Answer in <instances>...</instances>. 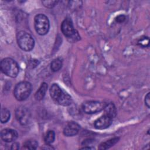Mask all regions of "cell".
Wrapping results in <instances>:
<instances>
[{
	"label": "cell",
	"mask_w": 150,
	"mask_h": 150,
	"mask_svg": "<svg viewBox=\"0 0 150 150\" xmlns=\"http://www.w3.org/2000/svg\"><path fill=\"white\" fill-rule=\"evenodd\" d=\"M50 94L53 100L61 105L68 106L71 103V96L63 91L57 84H53L50 87Z\"/></svg>",
	"instance_id": "obj_1"
},
{
	"label": "cell",
	"mask_w": 150,
	"mask_h": 150,
	"mask_svg": "<svg viewBox=\"0 0 150 150\" xmlns=\"http://www.w3.org/2000/svg\"><path fill=\"white\" fill-rule=\"evenodd\" d=\"M0 66L2 72L9 77H16L19 73V66L12 58L7 57L2 59Z\"/></svg>",
	"instance_id": "obj_2"
},
{
	"label": "cell",
	"mask_w": 150,
	"mask_h": 150,
	"mask_svg": "<svg viewBox=\"0 0 150 150\" xmlns=\"http://www.w3.org/2000/svg\"><path fill=\"white\" fill-rule=\"evenodd\" d=\"M32 91V85L28 81L18 83L13 90V95L18 101H23L29 97Z\"/></svg>",
	"instance_id": "obj_3"
},
{
	"label": "cell",
	"mask_w": 150,
	"mask_h": 150,
	"mask_svg": "<svg viewBox=\"0 0 150 150\" xmlns=\"http://www.w3.org/2000/svg\"><path fill=\"white\" fill-rule=\"evenodd\" d=\"M17 43L19 47L26 52L30 51L35 46V40L33 37L25 31H21L17 34Z\"/></svg>",
	"instance_id": "obj_4"
},
{
	"label": "cell",
	"mask_w": 150,
	"mask_h": 150,
	"mask_svg": "<svg viewBox=\"0 0 150 150\" xmlns=\"http://www.w3.org/2000/svg\"><path fill=\"white\" fill-rule=\"evenodd\" d=\"M35 29L36 32L40 35H45L47 33L50 23L48 18L43 14L37 15L34 19Z\"/></svg>",
	"instance_id": "obj_5"
},
{
	"label": "cell",
	"mask_w": 150,
	"mask_h": 150,
	"mask_svg": "<svg viewBox=\"0 0 150 150\" xmlns=\"http://www.w3.org/2000/svg\"><path fill=\"white\" fill-rule=\"evenodd\" d=\"M107 104L98 101H88L82 105V109L86 114H94L103 110Z\"/></svg>",
	"instance_id": "obj_6"
},
{
	"label": "cell",
	"mask_w": 150,
	"mask_h": 150,
	"mask_svg": "<svg viewBox=\"0 0 150 150\" xmlns=\"http://www.w3.org/2000/svg\"><path fill=\"white\" fill-rule=\"evenodd\" d=\"M61 30L63 35L68 38H73L76 36V30L74 29L73 22L70 18H66L61 25Z\"/></svg>",
	"instance_id": "obj_7"
},
{
	"label": "cell",
	"mask_w": 150,
	"mask_h": 150,
	"mask_svg": "<svg viewBox=\"0 0 150 150\" xmlns=\"http://www.w3.org/2000/svg\"><path fill=\"white\" fill-rule=\"evenodd\" d=\"M15 115L17 120L22 125H26L29 121L30 114L26 107L21 106L18 107L15 112Z\"/></svg>",
	"instance_id": "obj_8"
},
{
	"label": "cell",
	"mask_w": 150,
	"mask_h": 150,
	"mask_svg": "<svg viewBox=\"0 0 150 150\" xmlns=\"http://www.w3.org/2000/svg\"><path fill=\"white\" fill-rule=\"evenodd\" d=\"M112 122V118L104 114L94 122V127L97 129H104L108 128Z\"/></svg>",
	"instance_id": "obj_9"
},
{
	"label": "cell",
	"mask_w": 150,
	"mask_h": 150,
	"mask_svg": "<svg viewBox=\"0 0 150 150\" xmlns=\"http://www.w3.org/2000/svg\"><path fill=\"white\" fill-rule=\"evenodd\" d=\"M80 129V126L79 124L75 122L71 121L68 122L65 126L63 130V134L67 137L74 136L78 134Z\"/></svg>",
	"instance_id": "obj_10"
},
{
	"label": "cell",
	"mask_w": 150,
	"mask_h": 150,
	"mask_svg": "<svg viewBox=\"0 0 150 150\" xmlns=\"http://www.w3.org/2000/svg\"><path fill=\"white\" fill-rule=\"evenodd\" d=\"M18 135L16 131L9 128L4 129L1 132L2 139L6 142H11L15 141L18 138Z\"/></svg>",
	"instance_id": "obj_11"
},
{
	"label": "cell",
	"mask_w": 150,
	"mask_h": 150,
	"mask_svg": "<svg viewBox=\"0 0 150 150\" xmlns=\"http://www.w3.org/2000/svg\"><path fill=\"white\" fill-rule=\"evenodd\" d=\"M104 114L105 115L112 118V119L115 117L117 110L114 104L112 103H108L107 104L105 107L104 108Z\"/></svg>",
	"instance_id": "obj_12"
},
{
	"label": "cell",
	"mask_w": 150,
	"mask_h": 150,
	"mask_svg": "<svg viewBox=\"0 0 150 150\" xmlns=\"http://www.w3.org/2000/svg\"><path fill=\"white\" fill-rule=\"evenodd\" d=\"M47 89V84L46 83H43L40 87H39V88L38 89V90L36 92L35 95V97L37 100H42L46 93Z\"/></svg>",
	"instance_id": "obj_13"
},
{
	"label": "cell",
	"mask_w": 150,
	"mask_h": 150,
	"mask_svg": "<svg viewBox=\"0 0 150 150\" xmlns=\"http://www.w3.org/2000/svg\"><path fill=\"white\" fill-rule=\"evenodd\" d=\"M119 140V138H112L111 139H109L104 142L101 143L98 149H107L110 148V147H111L112 146H113L114 145H115Z\"/></svg>",
	"instance_id": "obj_14"
},
{
	"label": "cell",
	"mask_w": 150,
	"mask_h": 150,
	"mask_svg": "<svg viewBox=\"0 0 150 150\" xmlns=\"http://www.w3.org/2000/svg\"><path fill=\"white\" fill-rule=\"evenodd\" d=\"M55 139L54 132L52 130L48 131L44 136V141L46 145H50L53 143Z\"/></svg>",
	"instance_id": "obj_15"
},
{
	"label": "cell",
	"mask_w": 150,
	"mask_h": 150,
	"mask_svg": "<svg viewBox=\"0 0 150 150\" xmlns=\"http://www.w3.org/2000/svg\"><path fill=\"white\" fill-rule=\"evenodd\" d=\"M62 60L60 58L55 59L50 64V69L54 72L57 71L62 68Z\"/></svg>",
	"instance_id": "obj_16"
},
{
	"label": "cell",
	"mask_w": 150,
	"mask_h": 150,
	"mask_svg": "<svg viewBox=\"0 0 150 150\" xmlns=\"http://www.w3.org/2000/svg\"><path fill=\"white\" fill-rule=\"evenodd\" d=\"M38 145V142L35 139H29L23 144V148L26 149H36Z\"/></svg>",
	"instance_id": "obj_17"
},
{
	"label": "cell",
	"mask_w": 150,
	"mask_h": 150,
	"mask_svg": "<svg viewBox=\"0 0 150 150\" xmlns=\"http://www.w3.org/2000/svg\"><path fill=\"white\" fill-rule=\"evenodd\" d=\"M10 111L6 108H2L1 111V122L2 123L7 122L10 119Z\"/></svg>",
	"instance_id": "obj_18"
},
{
	"label": "cell",
	"mask_w": 150,
	"mask_h": 150,
	"mask_svg": "<svg viewBox=\"0 0 150 150\" xmlns=\"http://www.w3.org/2000/svg\"><path fill=\"white\" fill-rule=\"evenodd\" d=\"M149 38L147 36H142L141 37L138 41V44L142 47H145L149 46Z\"/></svg>",
	"instance_id": "obj_19"
},
{
	"label": "cell",
	"mask_w": 150,
	"mask_h": 150,
	"mask_svg": "<svg viewBox=\"0 0 150 150\" xmlns=\"http://www.w3.org/2000/svg\"><path fill=\"white\" fill-rule=\"evenodd\" d=\"M42 4H43V5L47 8H53V6H54L58 2V1H43Z\"/></svg>",
	"instance_id": "obj_20"
},
{
	"label": "cell",
	"mask_w": 150,
	"mask_h": 150,
	"mask_svg": "<svg viewBox=\"0 0 150 150\" xmlns=\"http://www.w3.org/2000/svg\"><path fill=\"white\" fill-rule=\"evenodd\" d=\"M125 19H126V17H125V15H120L118 16H117L115 19L117 22L120 23H122L124 21H125Z\"/></svg>",
	"instance_id": "obj_21"
},
{
	"label": "cell",
	"mask_w": 150,
	"mask_h": 150,
	"mask_svg": "<svg viewBox=\"0 0 150 150\" xmlns=\"http://www.w3.org/2000/svg\"><path fill=\"white\" fill-rule=\"evenodd\" d=\"M145 103L147 107L149 108L150 107V96L149 93H148L145 97Z\"/></svg>",
	"instance_id": "obj_22"
},
{
	"label": "cell",
	"mask_w": 150,
	"mask_h": 150,
	"mask_svg": "<svg viewBox=\"0 0 150 150\" xmlns=\"http://www.w3.org/2000/svg\"><path fill=\"white\" fill-rule=\"evenodd\" d=\"M19 148V144L18 143L16 142H14L12 145V149H18Z\"/></svg>",
	"instance_id": "obj_23"
},
{
	"label": "cell",
	"mask_w": 150,
	"mask_h": 150,
	"mask_svg": "<svg viewBox=\"0 0 150 150\" xmlns=\"http://www.w3.org/2000/svg\"><path fill=\"white\" fill-rule=\"evenodd\" d=\"M81 149H94V148H92V147H90V146H84L83 148H81Z\"/></svg>",
	"instance_id": "obj_24"
}]
</instances>
